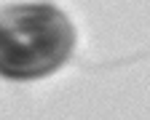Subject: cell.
Here are the masks:
<instances>
[{
  "mask_svg": "<svg viewBox=\"0 0 150 120\" xmlns=\"http://www.w3.org/2000/svg\"><path fill=\"white\" fill-rule=\"evenodd\" d=\"M75 48V27L51 3L11 6L0 13V75L38 80L59 69Z\"/></svg>",
  "mask_w": 150,
  "mask_h": 120,
  "instance_id": "cell-1",
  "label": "cell"
}]
</instances>
